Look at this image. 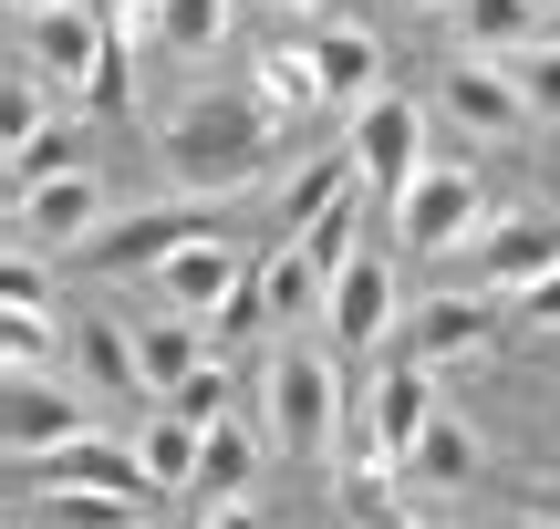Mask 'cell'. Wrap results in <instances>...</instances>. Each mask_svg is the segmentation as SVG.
<instances>
[{
  "label": "cell",
  "mask_w": 560,
  "mask_h": 529,
  "mask_svg": "<svg viewBox=\"0 0 560 529\" xmlns=\"http://www.w3.org/2000/svg\"><path fill=\"white\" fill-rule=\"evenodd\" d=\"M240 281H249V270L229 260V239H219V228H198V239H187L177 260L156 270V302H166V311H187V322H219Z\"/></svg>",
  "instance_id": "obj_13"
},
{
  "label": "cell",
  "mask_w": 560,
  "mask_h": 529,
  "mask_svg": "<svg viewBox=\"0 0 560 529\" xmlns=\"http://www.w3.org/2000/svg\"><path fill=\"white\" fill-rule=\"evenodd\" d=\"M488 219H499V208H488V187L467 177V166H425V177L395 198V239L416 249V260H446V249H467Z\"/></svg>",
  "instance_id": "obj_6"
},
{
  "label": "cell",
  "mask_w": 560,
  "mask_h": 529,
  "mask_svg": "<svg viewBox=\"0 0 560 529\" xmlns=\"http://www.w3.org/2000/svg\"><path fill=\"white\" fill-rule=\"evenodd\" d=\"M509 73H520L529 115H550V125H560V32H540V42H529L520 62H509Z\"/></svg>",
  "instance_id": "obj_29"
},
{
  "label": "cell",
  "mask_w": 560,
  "mask_h": 529,
  "mask_svg": "<svg viewBox=\"0 0 560 529\" xmlns=\"http://www.w3.org/2000/svg\"><path fill=\"white\" fill-rule=\"evenodd\" d=\"M353 177H363V166H353V145H342V156H312V166L291 177V198H280V208H291V228H301V219H322L332 198H353Z\"/></svg>",
  "instance_id": "obj_28"
},
{
  "label": "cell",
  "mask_w": 560,
  "mask_h": 529,
  "mask_svg": "<svg viewBox=\"0 0 560 529\" xmlns=\"http://www.w3.org/2000/svg\"><path fill=\"white\" fill-rule=\"evenodd\" d=\"M384 322H395V260L353 249V260L332 270V302H322V332H332V343H384Z\"/></svg>",
  "instance_id": "obj_14"
},
{
  "label": "cell",
  "mask_w": 560,
  "mask_h": 529,
  "mask_svg": "<svg viewBox=\"0 0 560 529\" xmlns=\"http://www.w3.org/2000/svg\"><path fill=\"white\" fill-rule=\"evenodd\" d=\"M467 260H478V291H509V302H520L540 270H560V219L550 208H499V219L467 239Z\"/></svg>",
  "instance_id": "obj_9"
},
{
  "label": "cell",
  "mask_w": 560,
  "mask_h": 529,
  "mask_svg": "<svg viewBox=\"0 0 560 529\" xmlns=\"http://www.w3.org/2000/svg\"><path fill=\"white\" fill-rule=\"evenodd\" d=\"M301 52H312V73H322V94H332V104H363V94L384 83V52H374L363 21H312Z\"/></svg>",
  "instance_id": "obj_16"
},
{
  "label": "cell",
  "mask_w": 560,
  "mask_h": 529,
  "mask_svg": "<svg viewBox=\"0 0 560 529\" xmlns=\"http://www.w3.org/2000/svg\"><path fill=\"white\" fill-rule=\"evenodd\" d=\"M249 83H260V104H280V115H322V104H332L301 42H280V52H260V62H249Z\"/></svg>",
  "instance_id": "obj_25"
},
{
  "label": "cell",
  "mask_w": 560,
  "mask_h": 529,
  "mask_svg": "<svg viewBox=\"0 0 560 529\" xmlns=\"http://www.w3.org/2000/svg\"><path fill=\"white\" fill-rule=\"evenodd\" d=\"M446 32L478 62H520L540 42V0H446Z\"/></svg>",
  "instance_id": "obj_17"
},
{
  "label": "cell",
  "mask_w": 560,
  "mask_h": 529,
  "mask_svg": "<svg viewBox=\"0 0 560 529\" xmlns=\"http://www.w3.org/2000/svg\"><path fill=\"white\" fill-rule=\"evenodd\" d=\"M291 239L312 249V270H322V281H332V270H342V260H353V249H363V208H353V198H332V208H322V219H301Z\"/></svg>",
  "instance_id": "obj_27"
},
{
  "label": "cell",
  "mask_w": 560,
  "mask_h": 529,
  "mask_svg": "<svg viewBox=\"0 0 560 529\" xmlns=\"http://www.w3.org/2000/svg\"><path fill=\"white\" fill-rule=\"evenodd\" d=\"M260 322H270V291H260V260H249V281L229 291V311H219V322H208V343L229 353V343H249V332H260Z\"/></svg>",
  "instance_id": "obj_30"
},
{
  "label": "cell",
  "mask_w": 560,
  "mask_h": 529,
  "mask_svg": "<svg viewBox=\"0 0 560 529\" xmlns=\"http://www.w3.org/2000/svg\"><path fill=\"white\" fill-rule=\"evenodd\" d=\"M198 228H208V198H187V208H136V219H115L94 249H73V260H94V270H166Z\"/></svg>",
  "instance_id": "obj_12"
},
{
  "label": "cell",
  "mask_w": 560,
  "mask_h": 529,
  "mask_svg": "<svg viewBox=\"0 0 560 529\" xmlns=\"http://www.w3.org/2000/svg\"><path fill=\"white\" fill-rule=\"evenodd\" d=\"M229 0H145V42H166V52H219L229 42Z\"/></svg>",
  "instance_id": "obj_22"
},
{
  "label": "cell",
  "mask_w": 560,
  "mask_h": 529,
  "mask_svg": "<svg viewBox=\"0 0 560 529\" xmlns=\"http://www.w3.org/2000/svg\"><path fill=\"white\" fill-rule=\"evenodd\" d=\"M488 343V302H467V291H436V302H416L405 311V332H395V353L405 364H467V353Z\"/></svg>",
  "instance_id": "obj_15"
},
{
  "label": "cell",
  "mask_w": 560,
  "mask_h": 529,
  "mask_svg": "<svg viewBox=\"0 0 560 529\" xmlns=\"http://www.w3.org/2000/svg\"><path fill=\"white\" fill-rule=\"evenodd\" d=\"M260 291H270V322H301L312 302H332V281L312 270V249H301V239H280L270 260H260Z\"/></svg>",
  "instance_id": "obj_24"
},
{
  "label": "cell",
  "mask_w": 560,
  "mask_h": 529,
  "mask_svg": "<svg viewBox=\"0 0 560 529\" xmlns=\"http://www.w3.org/2000/svg\"><path fill=\"white\" fill-rule=\"evenodd\" d=\"M11 208H21V249H62V260L115 228V187H104L94 166H52V177H32Z\"/></svg>",
  "instance_id": "obj_4"
},
{
  "label": "cell",
  "mask_w": 560,
  "mask_h": 529,
  "mask_svg": "<svg viewBox=\"0 0 560 529\" xmlns=\"http://www.w3.org/2000/svg\"><path fill=\"white\" fill-rule=\"evenodd\" d=\"M32 489H104V498H156V478H145V457H136V436H94L83 426L62 457H42V468H21Z\"/></svg>",
  "instance_id": "obj_11"
},
{
  "label": "cell",
  "mask_w": 560,
  "mask_h": 529,
  "mask_svg": "<svg viewBox=\"0 0 560 529\" xmlns=\"http://www.w3.org/2000/svg\"><path fill=\"white\" fill-rule=\"evenodd\" d=\"M11 11H52V0H11Z\"/></svg>",
  "instance_id": "obj_38"
},
{
  "label": "cell",
  "mask_w": 560,
  "mask_h": 529,
  "mask_svg": "<svg viewBox=\"0 0 560 529\" xmlns=\"http://www.w3.org/2000/svg\"><path fill=\"white\" fill-rule=\"evenodd\" d=\"M405 11H446V0H405Z\"/></svg>",
  "instance_id": "obj_39"
},
{
  "label": "cell",
  "mask_w": 560,
  "mask_h": 529,
  "mask_svg": "<svg viewBox=\"0 0 560 529\" xmlns=\"http://www.w3.org/2000/svg\"><path fill=\"white\" fill-rule=\"evenodd\" d=\"M520 322L529 332H560V270H540V281L520 291Z\"/></svg>",
  "instance_id": "obj_34"
},
{
  "label": "cell",
  "mask_w": 560,
  "mask_h": 529,
  "mask_svg": "<svg viewBox=\"0 0 560 529\" xmlns=\"http://www.w3.org/2000/svg\"><path fill=\"white\" fill-rule=\"evenodd\" d=\"M509 529H560V519H509Z\"/></svg>",
  "instance_id": "obj_37"
},
{
  "label": "cell",
  "mask_w": 560,
  "mask_h": 529,
  "mask_svg": "<svg viewBox=\"0 0 560 529\" xmlns=\"http://www.w3.org/2000/svg\"><path fill=\"white\" fill-rule=\"evenodd\" d=\"M436 104H446V115H457L478 145H499V136H520V125H529V94H520V73H509V62H478V52H457V62H446Z\"/></svg>",
  "instance_id": "obj_10"
},
{
  "label": "cell",
  "mask_w": 560,
  "mask_h": 529,
  "mask_svg": "<svg viewBox=\"0 0 560 529\" xmlns=\"http://www.w3.org/2000/svg\"><path fill=\"white\" fill-rule=\"evenodd\" d=\"M198 529H270V509H249V498H208Z\"/></svg>",
  "instance_id": "obj_35"
},
{
  "label": "cell",
  "mask_w": 560,
  "mask_h": 529,
  "mask_svg": "<svg viewBox=\"0 0 560 529\" xmlns=\"http://www.w3.org/2000/svg\"><path fill=\"white\" fill-rule=\"evenodd\" d=\"M0 291H11V311H52V270H42V249H21Z\"/></svg>",
  "instance_id": "obj_33"
},
{
  "label": "cell",
  "mask_w": 560,
  "mask_h": 529,
  "mask_svg": "<svg viewBox=\"0 0 560 529\" xmlns=\"http://www.w3.org/2000/svg\"><path fill=\"white\" fill-rule=\"evenodd\" d=\"M405 478H425V489H467V478H478V436H467V415H436Z\"/></svg>",
  "instance_id": "obj_26"
},
{
  "label": "cell",
  "mask_w": 560,
  "mask_h": 529,
  "mask_svg": "<svg viewBox=\"0 0 560 529\" xmlns=\"http://www.w3.org/2000/svg\"><path fill=\"white\" fill-rule=\"evenodd\" d=\"M280 104H260V83H198V94H177V115L156 125V156L166 177H177V198H229V187H249L260 166L280 156Z\"/></svg>",
  "instance_id": "obj_1"
},
{
  "label": "cell",
  "mask_w": 560,
  "mask_h": 529,
  "mask_svg": "<svg viewBox=\"0 0 560 529\" xmlns=\"http://www.w3.org/2000/svg\"><path fill=\"white\" fill-rule=\"evenodd\" d=\"M249 478H260V436L240 415H219L208 447H198V498H249Z\"/></svg>",
  "instance_id": "obj_21"
},
{
  "label": "cell",
  "mask_w": 560,
  "mask_h": 529,
  "mask_svg": "<svg viewBox=\"0 0 560 529\" xmlns=\"http://www.w3.org/2000/svg\"><path fill=\"white\" fill-rule=\"evenodd\" d=\"M42 529H145V498H104V489H32Z\"/></svg>",
  "instance_id": "obj_23"
},
{
  "label": "cell",
  "mask_w": 560,
  "mask_h": 529,
  "mask_svg": "<svg viewBox=\"0 0 560 529\" xmlns=\"http://www.w3.org/2000/svg\"><path fill=\"white\" fill-rule=\"evenodd\" d=\"M353 166H363V187H384V198H405V187L425 177V104H405V94H363L353 104Z\"/></svg>",
  "instance_id": "obj_7"
},
{
  "label": "cell",
  "mask_w": 560,
  "mask_h": 529,
  "mask_svg": "<svg viewBox=\"0 0 560 529\" xmlns=\"http://www.w3.org/2000/svg\"><path fill=\"white\" fill-rule=\"evenodd\" d=\"M62 353V322L52 311H11V364H52Z\"/></svg>",
  "instance_id": "obj_32"
},
{
  "label": "cell",
  "mask_w": 560,
  "mask_h": 529,
  "mask_svg": "<svg viewBox=\"0 0 560 529\" xmlns=\"http://www.w3.org/2000/svg\"><path fill=\"white\" fill-rule=\"evenodd\" d=\"M73 364H83V385H104V395H136V405H145V353H136V332H125L115 311L73 322Z\"/></svg>",
  "instance_id": "obj_18"
},
{
  "label": "cell",
  "mask_w": 560,
  "mask_h": 529,
  "mask_svg": "<svg viewBox=\"0 0 560 529\" xmlns=\"http://www.w3.org/2000/svg\"><path fill=\"white\" fill-rule=\"evenodd\" d=\"M115 62V0H52L21 11V73H42L52 94H94V73Z\"/></svg>",
  "instance_id": "obj_2"
},
{
  "label": "cell",
  "mask_w": 560,
  "mask_h": 529,
  "mask_svg": "<svg viewBox=\"0 0 560 529\" xmlns=\"http://www.w3.org/2000/svg\"><path fill=\"white\" fill-rule=\"evenodd\" d=\"M136 353H145V395L166 405V395H177L219 343H198V322H187V311H166V322H145V332H136Z\"/></svg>",
  "instance_id": "obj_20"
},
{
  "label": "cell",
  "mask_w": 560,
  "mask_h": 529,
  "mask_svg": "<svg viewBox=\"0 0 560 529\" xmlns=\"http://www.w3.org/2000/svg\"><path fill=\"white\" fill-rule=\"evenodd\" d=\"M436 374L425 364H384L374 374V395H363V457H384V468H416V447H425V426H436Z\"/></svg>",
  "instance_id": "obj_8"
},
{
  "label": "cell",
  "mask_w": 560,
  "mask_h": 529,
  "mask_svg": "<svg viewBox=\"0 0 560 529\" xmlns=\"http://www.w3.org/2000/svg\"><path fill=\"white\" fill-rule=\"evenodd\" d=\"M260 415H270V436L291 457H332L342 447V374L312 343H280L270 374H260Z\"/></svg>",
  "instance_id": "obj_3"
},
{
  "label": "cell",
  "mask_w": 560,
  "mask_h": 529,
  "mask_svg": "<svg viewBox=\"0 0 560 529\" xmlns=\"http://www.w3.org/2000/svg\"><path fill=\"white\" fill-rule=\"evenodd\" d=\"M249 11H332V0H249Z\"/></svg>",
  "instance_id": "obj_36"
},
{
  "label": "cell",
  "mask_w": 560,
  "mask_h": 529,
  "mask_svg": "<svg viewBox=\"0 0 560 529\" xmlns=\"http://www.w3.org/2000/svg\"><path fill=\"white\" fill-rule=\"evenodd\" d=\"M198 447H208V426L198 415H145V436H136V457H145V478H156V498H187L198 489Z\"/></svg>",
  "instance_id": "obj_19"
},
{
  "label": "cell",
  "mask_w": 560,
  "mask_h": 529,
  "mask_svg": "<svg viewBox=\"0 0 560 529\" xmlns=\"http://www.w3.org/2000/svg\"><path fill=\"white\" fill-rule=\"evenodd\" d=\"M83 426H94V415H83V395H73V374H62V364H11V385H0V436H11L21 468L62 457Z\"/></svg>",
  "instance_id": "obj_5"
},
{
  "label": "cell",
  "mask_w": 560,
  "mask_h": 529,
  "mask_svg": "<svg viewBox=\"0 0 560 529\" xmlns=\"http://www.w3.org/2000/svg\"><path fill=\"white\" fill-rule=\"evenodd\" d=\"M166 405H177V415H198V426H219V415H229V364H198L177 395H166Z\"/></svg>",
  "instance_id": "obj_31"
}]
</instances>
